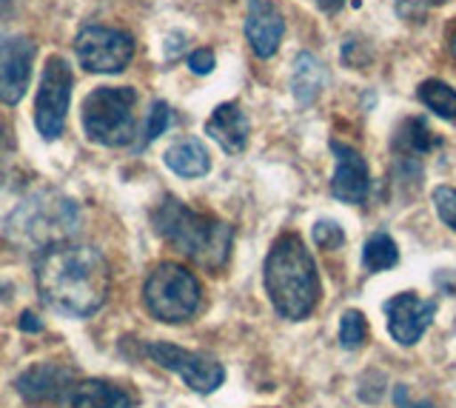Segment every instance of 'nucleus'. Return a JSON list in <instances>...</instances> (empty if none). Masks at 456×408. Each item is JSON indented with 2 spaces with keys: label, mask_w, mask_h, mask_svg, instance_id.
Instances as JSON below:
<instances>
[{
  "label": "nucleus",
  "mask_w": 456,
  "mask_h": 408,
  "mask_svg": "<svg viewBox=\"0 0 456 408\" xmlns=\"http://www.w3.org/2000/svg\"><path fill=\"white\" fill-rule=\"evenodd\" d=\"M35 280L43 303L69 317H89L109 298V263L94 246L57 243L40 251Z\"/></svg>",
  "instance_id": "1"
},
{
  "label": "nucleus",
  "mask_w": 456,
  "mask_h": 408,
  "mask_svg": "<svg viewBox=\"0 0 456 408\" xmlns=\"http://www.w3.org/2000/svg\"><path fill=\"white\" fill-rule=\"evenodd\" d=\"M151 223L171 249L203 265L206 272H220L232 257L234 229L206 212H194L177 197H166L154 208Z\"/></svg>",
  "instance_id": "2"
},
{
  "label": "nucleus",
  "mask_w": 456,
  "mask_h": 408,
  "mask_svg": "<svg viewBox=\"0 0 456 408\" xmlns=\"http://www.w3.org/2000/svg\"><path fill=\"white\" fill-rule=\"evenodd\" d=\"M263 280L271 306L285 320H305L320 303L322 286L317 263L299 234H282L271 246L263 265Z\"/></svg>",
  "instance_id": "3"
},
{
  "label": "nucleus",
  "mask_w": 456,
  "mask_h": 408,
  "mask_svg": "<svg viewBox=\"0 0 456 408\" xmlns=\"http://www.w3.org/2000/svg\"><path fill=\"white\" fill-rule=\"evenodd\" d=\"M80 226V208L75 200L40 192L23 200L6 220V234L12 243L32 251H46L57 243H66Z\"/></svg>",
  "instance_id": "4"
},
{
  "label": "nucleus",
  "mask_w": 456,
  "mask_h": 408,
  "mask_svg": "<svg viewBox=\"0 0 456 408\" xmlns=\"http://www.w3.org/2000/svg\"><path fill=\"white\" fill-rule=\"evenodd\" d=\"M134 103L137 92L128 86H97L86 94L80 109V123L86 137L97 146L118 149L134 137Z\"/></svg>",
  "instance_id": "5"
},
{
  "label": "nucleus",
  "mask_w": 456,
  "mask_h": 408,
  "mask_svg": "<svg viewBox=\"0 0 456 408\" xmlns=\"http://www.w3.org/2000/svg\"><path fill=\"white\" fill-rule=\"evenodd\" d=\"M142 303L160 322H185L203 308V286L177 263H160L142 286Z\"/></svg>",
  "instance_id": "6"
},
{
  "label": "nucleus",
  "mask_w": 456,
  "mask_h": 408,
  "mask_svg": "<svg viewBox=\"0 0 456 408\" xmlns=\"http://www.w3.org/2000/svg\"><path fill=\"white\" fill-rule=\"evenodd\" d=\"M71 86H75V78H71L69 63L61 54H52L46 66H43L37 97H35V126L43 135V140H57L63 135Z\"/></svg>",
  "instance_id": "7"
},
{
  "label": "nucleus",
  "mask_w": 456,
  "mask_h": 408,
  "mask_svg": "<svg viewBox=\"0 0 456 408\" xmlns=\"http://www.w3.org/2000/svg\"><path fill=\"white\" fill-rule=\"evenodd\" d=\"M75 52L86 72L120 75L134 58V40L114 26H83L75 37Z\"/></svg>",
  "instance_id": "8"
},
{
  "label": "nucleus",
  "mask_w": 456,
  "mask_h": 408,
  "mask_svg": "<svg viewBox=\"0 0 456 408\" xmlns=\"http://www.w3.org/2000/svg\"><path fill=\"white\" fill-rule=\"evenodd\" d=\"M142 351H146L157 365H163L168 371H177L185 379V386L197 394L217 391L225 379L223 363H217L214 357H206V355H197V351H185L171 343H146Z\"/></svg>",
  "instance_id": "9"
},
{
  "label": "nucleus",
  "mask_w": 456,
  "mask_h": 408,
  "mask_svg": "<svg viewBox=\"0 0 456 408\" xmlns=\"http://www.w3.org/2000/svg\"><path fill=\"white\" fill-rule=\"evenodd\" d=\"M442 140L436 132H431L425 118H405L396 126L391 137V151H394V172L399 180H413L419 183L422 177V163L434 149H439Z\"/></svg>",
  "instance_id": "10"
},
{
  "label": "nucleus",
  "mask_w": 456,
  "mask_h": 408,
  "mask_svg": "<svg viewBox=\"0 0 456 408\" xmlns=\"http://www.w3.org/2000/svg\"><path fill=\"white\" fill-rule=\"evenodd\" d=\"M37 58V44L23 35L0 40V103L18 106L32 80V63Z\"/></svg>",
  "instance_id": "11"
},
{
  "label": "nucleus",
  "mask_w": 456,
  "mask_h": 408,
  "mask_svg": "<svg viewBox=\"0 0 456 408\" xmlns=\"http://www.w3.org/2000/svg\"><path fill=\"white\" fill-rule=\"evenodd\" d=\"M75 369L66 363H40L26 369L18 379H14V388H18L20 397L28 405H49V403H61L69 397L71 386H75Z\"/></svg>",
  "instance_id": "12"
},
{
  "label": "nucleus",
  "mask_w": 456,
  "mask_h": 408,
  "mask_svg": "<svg viewBox=\"0 0 456 408\" xmlns=\"http://www.w3.org/2000/svg\"><path fill=\"white\" fill-rule=\"evenodd\" d=\"M436 314V300H422L413 291H403L385 303V317H388V331L399 346L419 343Z\"/></svg>",
  "instance_id": "13"
},
{
  "label": "nucleus",
  "mask_w": 456,
  "mask_h": 408,
  "mask_svg": "<svg viewBox=\"0 0 456 408\" xmlns=\"http://www.w3.org/2000/svg\"><path fill=\"white\" fill-rule=\"evenodd\" d=\"M331 151L337 158L331 194L348 206H362L368 197V189H370V175H368L365 158L354 146L342 143V140H331Z\"/></svg>",
  "instance_id": "14"
},
{
  "label": "nucleus",
  "mask_w": 456,
  "mask_h": 408,
  "mask_svg": "<svg viewBox=\"0 0 456 408\" xmlns=\"http://www.w3.org/2000/svg\"><path fill=\"white\" fill-rule=\"evenodd\" d=\"M285 35V18L271 0H248L246 15V37L251 44V52L260 61L274 58Z\"/></svg>",
  "instance_id": "15"
},
{
  "label": "nucleus",
  "mask_w": 456,
  "mask_h": 408,
  "mask_svg": "<svg viewBox=\"0 0 456 408\" xmlns=\"http://www.w3.org/2000/svg\"><path fill=\"white\" fill-rule=\"evenodd\" d=\"M206 135H211V140H217L228 154H240L248 146V135H251L248 115L242 111L240 103H220L206 123Z\"/></svg>",
  "instance_id": "16"
},
{
  "label": "nucleus",
  "mask_w": 456,
  "mask_h": 408,
  "mask_svg": "<svg viewBox=\"0 0 456 408\" xmlns=\"http://www.w3.org/2000/svg\"><path fill=\"white\" fill-rule=\"evenodd\" d=\"M66 403L69 408H134L137 394L106 379H80L71 386Z\"/></svg>",
  "instance_id": "17"
},
{
  "label": "nucleus",
  "mask_w": 456,
  "mask_h": 408,
  "mask_svg": "<svg viewBox=\"0 0 456 408\" xmlns=\"http://www.w3.org/2000/svg\"><path fill=\"white\" fill-rule=\"evenodd\" d=\"M325 83H328V72L322 61L311 52H299L294 61V72H291V92L297 97V103L311 106L322 94Z\"/></svg>",
  "instance_id": "18"
},
{
  "label": "nucleus",
  "mask_w": 456,
  "mask_h": 408,
  "mask_svg": "<svg viewBox=\"0 0 456 408\" xmlns=\"http://www.w3.org/2000/svg\"><path fill=\"white\" fill-rule=\"evenodd\" d=\"M166 166L180 177H203L211 168V154L200 140L185 137L166 151Z\"/></svg>",
  "instance_id": "19"
},
{
  "label": "nucleus",
  "mask_w": 456,
  "mask_h": 408,
  "mask_svg": "<svg viewBox=\"0 0 456 408\" xmlns=\"http://www.w3.org/2000/svg\"><path fill=\"white\" fill-rule=\"evenodd\" d=\"M417 97H419V103L425 109H431L436 118L456 123V89L448 86L445 80H439V78L422 80L417 89Z\"/></svg>",
  "instance_id": "20"
},
{
  "label": "nucleus",
  "mask_w": 456,
  "mask_h": 408,
  "mask_svg": "<svg viewBox=\"0 0 456 408\" xmlns=\"http://www.w3.org/2000/svg\"><path fill=\"white\" fill-rule=\"evenodd\" d=\"M399 263V249L394 243L391 234L377 232L374 237H368V243L362 246V269L370 274L388 272Z\"/></svg>",
  "instance_id": "21"
},
{
  "label": "nucleus",
  "mask_w": 456,
  "mask_h": 408,
  "mask_svg": "<svg viewBox=\"0 0 456 408\" xmlns=\"http://www.w3.org/2000/svg\"><path fill=\"white\" fill-rule=\"evenodd\" d=\"M368 337V322H365V314L351 308V312L342 314L339 320V346L346 351H356Z\"/></svg>",
  "instance_id": "22"
},
{
  "label": "nucleus",
  "mask_w": 456,
  "mask_h": 408,
  "mask_svg": "<svg viewBox=\"0 0 456 408\" xmlns=\"http://www.w3.org/2000/svg\"><path fill=\"white\" fill-rule=\"evenodd\" d=\"M171 120H175V115H171V109H168V103L166 101H154L151 103V109H149V120H146V132H142V140H140V146H149L151 140H157L160 137L168 126H171Z\"/></svg>",
  "instance_id": "23"
},
{
  "label": "nucleus",
  "mask_w": 456,
  "mask_h": 408,
  "mask_svg": "<svg viewBox=\"0 0 456 408\" xmlns=\"http://www.w3.org/2000/svg\"><path fill=\"white\" fill-rule=\"evenodd\" d=\"M311 237H314V243L325 251H337V249H342V243H346V232H342V226L334 220H317L314 223Z\"/></svg>",
  "instance_id": "24"
},
{
  "label": "nucleus",
  "mask_w": 456,
  "mask_h": 408,
  "mask_svg": "<svg viewBox=\"0 0 456 408\" xmlns=\"http://www.w3.org/2000/svg\"><path fill=\"white\" fill-rule=\"evenodd\" d=\"M434 208L439 220L445 223L448 229L456 232V189L453 186H436L434 189Z\"/></svg>",
  "instance_id": "25"
},
{
  "label": "nucleus",
  "mask_w": 456,
  "mask_h": 408,
  "mask_svg": "<svg viewBox=\"0 0 456 408\" xmlns=\"http://www.w3.org/2000/svg\"><path fill=\"white\" fill-rule=\"evenodd\" d=\"M442 4H448V0H394V6H396V15L403 18V20H422L428 12L442 6Z\"/></svg>",
  "instance_id": "26"
},
{
  "label": "nucleus",
  "mask_w": 456,
  "mask_h": 408,
  "mask_svg": "<svg viewBox=\"0 0 456 408\" xmlns=\"http://www.w3.org/2000/svg\"><path fill=\"white\" fill-rule=\"evenodd\" d=\"M189 69L194 75H211L214 69V52L211 49H197L189 54Z\"/></svg>",
  "instance_id": "27"
},
{
  "label": "nucleus",
  "mask_w": 456,
  "mask_h": 408,
  "mask_svg": "<svg viewBox=\"0 0 456 408\" xmlns=\"http://www.w3.org/2000/svg\"><path fill=\"white\" fill-rule=\"evenodd\" d=\"M394 403H396V408H434L431 403H413V400L408 397V388H405V386H396V391H394Z\"/></svg>",
  "instance_id": "28"
},
{
  "label": "nucleus",
  "mask_w": 456,
  "mask_h": 408,
  "mask_svg": "<svg viewBox=\"0 0 456 408\" xmlns=\"http://www.w3.org/2000/svg\"><path fill=\"white\" fill-rule=\"evenodd\" d=\"M20 329H23V331H40V329H43V322H40L32 312H23V317H20Z\"/></svg>",
  "instance_id": "29"
},
{
  "label": "nucleus",
  "mask_w": 456,
  "mask_h": 408,
  "mask_svg": "<svg viewBox=\"0 0 456 408\" xmlns=\"http://www.w3.org/2000/svg\"><path fill=\"white\" fill-rule=\"evenodd\" d=\"M9 132H6V126L0 123V166H4V160H6V154H9V137H6Z\"/></svg>",
  "instance_id": "30"
},
{
  "label": "nucleus",
  "mask_w": 456,
  "mask_h": 408,
  "mask_svg": "<svg viewBox=\"0 0 456 408\" xmlns=\"http://www.w3.org/2000/svg\"><path fill=\"white\" fill-rule=\"evenodd\" d=\"M322 12H339L342 6H346V0H314Z\"/></svg>",
  "instance_id": "31"
},
{
  "label": "nucleus",
  "mask_w": 456,
  "mask_h": 408,
  "mask_svg": "<svg viewBox=\"0 0 456 408\" xmlns=\"http://www.w3.org/2000/svg\"><path fill=\"white\" fill-rule=\"evenodd\" d=\"M448 49H451V54H453V61H456V23L448 29Z\"/></svg>",
  "instance_id": "32"
},
{
  "label": "nucleus",
  "mask_w": 456,
  "mask_h": 408,
  "mask_svg": "<svg viewBox=\"0 0 456 408\" xmlns=\"http://www.w3.org/2000/svg\"><path fill=\"white\" fill-rule=\"evenodd\" d=\"M9 9H12V0H0V18H4Z\"/></svg>",
  "instance_id": "33"
}]
</instances>
